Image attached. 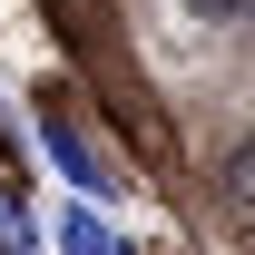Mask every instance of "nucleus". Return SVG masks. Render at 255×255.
Listing matches in <instances>:
<instances>
[{"mask_svg": "<svg viewBox=\"0 0 255 255\" xmlns=\"http://www.w3.org/2000/svg\"><path fill=\"white\" fill-rule=\"evenodd\" d=\"M59 246H69V255H128V246H118L98 216H69V226H59Z\"/></svg>", "mask_w": 255, "mask_h": 255, "instance_id": "nucleus-1", "label": "nucleus"}, {"mask_svg": "<svg viewBox=\"0 0 255 255\" xmlns=\"http://www.w3.org/2000/svg\"><path fill=\"white\" fill-rule=\"evenodd\" d=\"M226 196H236V206H255V137L226 157Z\"/></svg>", "mask_w": 255, "mask_h": 255, "instance_id": "nucleus-2", "label": "nucleus"}, {"mask_svg": "<svg viewBox=\"0 0 255 255\" xmlns=\"http://www.w3.org/2000/svg\"><path fill=\"white\" fill-rule=\"evenodd\" d=\"M187 10H196V20H246L255 0H187Z\"/></svg>", "mask_w": 255, "mask_h": 255, "instance_id": "nucleus-3", "label": "nucleus"}]
</instances>
